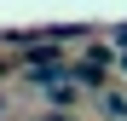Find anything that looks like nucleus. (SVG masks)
<instances>
[{
    "label": "nucleus",
    "mask_w": 127,
    "mask_h": 121,
    "mask_svg": "<svg viewBox=\"0 0 127 121\" xmlns=\"http://www.w3.org/2000/svg\"><path fill=\"white\" fill-rule=\"evenodd\" d=\"M87 64H98V69H110V64H116V52H110V46H87Z\"/></svg>",
    "instance_id": "f257e3e1"
},
{
    "label": "nucleus",
    "mask_w": 127,
    "mask_h": 121,
    "mask_svg": "<svg viewBox=\"0 0 127 121\" xmlns=\"http://www.w3.org/2000/svg\"><path fill=\"white\" fill-rule=\"evenodd\" d=\"M104 110H110L116 121H127V98H104Z\"/></svg>",
    "instance_id": "f03ea898"
},
{
    "label": "nucleus",
    "mask_w": 127,
    "mask_h": 121,
    "mask_svg": "<svg viewBox=\"0 0 127 121\" xmlns=\"http://www.w3.org/2000/svg\"><path fill=\"white\" fill-rule=\"evenodd\" d=\"M116 35H121V40H127V23H121V29H116Z\"/></svg>",
    "instance_id": "7ed1b4c3"
},
{
    "label": "nucleus",
    "mask_w": 127,
    "mask_h": 121,
    "mask_svg": "<svg viewBox=\"0 0 127 121\" xmlns=\"http://www.w3.org/2000/svg\"><path fill=\"white\" fill-rule=\"evenodd\" d=\"M0 75H6V58H0Z\"/></svg>",
    "instance_id": "20e7f679"
},
{
    "label": "nucleus",
    "mask_w": 127,
    "mask_h": 121,
    "mask_svg": "<svg viewBox=\"0 0 127 121\" xmlns=\"http://www.w3.org/2000/svg\"><path fill=\"white\" fill-rule=\"evenodd\" d=\"M52 121H69V115H52Z\"/></svg>",
    "instance_id": "39448f33"
}]
</instances>
